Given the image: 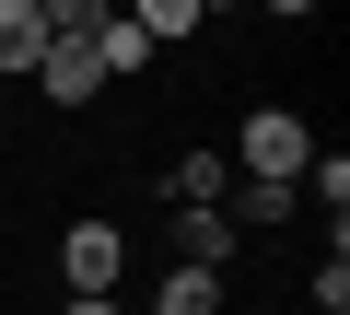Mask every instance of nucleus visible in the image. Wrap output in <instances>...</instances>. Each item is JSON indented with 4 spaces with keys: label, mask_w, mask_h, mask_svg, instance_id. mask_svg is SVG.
Returning a JSON list of instances; mask_svg holds the SVG:
<instances>
[{
    "label": "nucleus",
    "mask_w": 350,
    "mask_h": 315,
    "mask_svg": "<svg viewBox=\"0 0 350 315\" xmlns=\"http://www.w3.org/2000/svg\"><path fill=\"white\" fill-rule=\"evenodd\" d=\"M24 82H36L47 105H94V94H105V59H94V36H47V59H36Z\"/></svg>",
    "instance_id": "7ed1b4c3"
},
{
    "label": "nucleus",
    "mask_w": 350,
    "mask_h": 315,
    "mask_svg": "<svg viewBox=\"0 0 350 315\" xmlns=\"http://www.w3.org/2000/svg\"><path fill=\"white\" fill-rule=\"evenodd\" d=\"M36 59H47V12H36V0H0V70L24 82Z\"/></svg>",
    "instance_id": "1a4fd4ad"
},
{
    "label": "nucleus",
    "mask_w": 350,
    "mask_h": 315,
    "mask_svg": "<svg viewBox=\"0 0 350 315\" xmlns=\"http://www.w3.org/2000/svg\"><path fill=\"white\" fill-rule=\"evenodd\" d=\"M175 257H187V269H234V222H222V199H211V210H175Z\"/></svg>",
    "instance_id": "0eeeda50"
},
{
    "label": "nucleus",
    "mask_w": 350,
    "mask_h": 315,
    "mask_svg": "<svg viewBox=\"0 0 350 315\" xmlns=\"http://www.w3.org/2000/svg\"><path fill=\"white\" fill-rule=\"evenodd\" d=\"M234 176H257V187H292L304 164H315V128H304V105H245V128H234V152H222Z\"/></svg>",
    "instance_id": "f257e3e1"
},
{
    "label": "nucleus",
    "mask_w": 350,
    "mask_h": 315,
    "mask_svg": "<svg viewBox=\"0 0 350 315\" xmlns=\"http://www.w3.org/2000/svg\"><path fill=\"white\" fill-rule=\"evenodd\" d=\"M94 59H105V82H140V70H152L163 47H152V36L129 24V12H105V24H94Z\"/></svg>",
    "instance_id": "6e6552de"
},
{
    "label": "nucleus",
    "mask_w": 350,
    "mask_h": 315,
    "mask_svg": "<svg viewBox=\"0 0 350 315\" xmlns=\"http://www.w3.org/2000/svg\"><path fill=\"white\" fill-rule=\"evenodd\" d=\"M292 210H304V187H257V176H234V187H222V222H245V234H280Z\"/></svg>",
    "instance_id": "39448f33"
},
{
    "label": "nucleus",
    "mask_w": 350,
    "mask_h": 315,
    "mask_svg": "<svg viewBox=\"0 0 350 315\" xmlns=\"http://www.w3.org/2000/svg\"><path fill=\"white\" fill-rule=\"evenodd\" d=\"M36 12H47V36H94V24L117 12V0H36Z\"/></svg>",
    "instance_id": "f8f14e48"
},
{
    "label": "nucleus",
    "mask_w": 350,
    "mask_h": 315,
    "mask_svg": "<svg viewBox=\"0 0 350 315\" xmlns=\"http://www.w3.org/2000/svg\"><path fill=\"white\" fill-rule=\"evenodd\" d=\"M222 187H234V164H222V152L199 140V152H175V176H163V210H211Z\"/></svg>",
    "instance_id": "20e7f679"
},
{
    "label": "nucleus",
    "mask_w": 350,
    "mask_h": 315,
    "mask_svg": "<svg viewBox=\"0 0 350 315\" xmlns=\"http://www.w3.org/2000/svg\"><path fill=\"white\" fill-rule=\"evenodd\" d=\"M257 12H280V24H315V12H327V0H257Z\"/></svg>",
    "instance_id": "4468645a"
},
{
    "label": "nucleus",
    "mask_w": 350,
    "mask_h": 315,
    "mask_svg": "<svg viewBox=\"0 0 350 315\" xmlns=\"http://www.w3.org/2000/svg\"><path fill=\"white\" fill-rule=\"evenodd\" d=\"M70 315H117V292H70Z\"/></svg>",
    "instance_id": "2eb2a0df"
},
{
    "label": "nucleus",
    "mask_w": 350,
    "mask_h": 315,
    "mask_svg": "<svg viewBox=\"0 0 350 315\" xmlns=\"http://www.w3.org/2000/svg\"><path fill=\"white\" fill-rule=\"evenodd\" d=\"M304 292H315V315H350V257H338V245H327V269H315V280H304Z\"/></svg>",
    "instance_id": "ddd939ff"
},
{
    "label": "nucleus",
    "mask_w": 350,
    "mask_h": 315,
    "mask_svg": "<svg viewBox=\"0 0 350 315\" xmlns=\"http://www.w3.org/2000/svg\"><path fill=\"white\" fill-rule=\"evenodd\" d=\"M59 280H70V292H117V280H129V234H117L105 210L70 222V234H59Z\"/></svg>",
    "instance_id": "f03ea898"
},
{
    "label": "nucleus",
    "mask_w": 350,
    "mask_h": 315,
    "mask_svg": "<svg viewBox=\"0 0 350 315\" xmlns=\"http://www.w3.org/2000/svg\"><path fill=\"white\" fill-rule=\"evenodd\" d=\"M117 12H129L152 47H187V36H199V0H117Z\"/></svg>",
    "instance_id": "9d476101"
},
{
    "label": "nucleus",
    "mask_w": 350,
    "mask_h": 315,
    "mask_svg": "<svg viewBox=\"0 0 350 315\" xmlns=\"http://www.w3.org/2000/svg\"><path fill=\"white\" fill-rule=\"evenodd\" d=\"M292 187H315V199H327V222H338V210H350V152H315Z\"/></svg>",
    "instance_id": "9b49d317"
},
{
    "label": "nucleus",
    "mask_w": 350,
    "mask_h": 315,
    "mask_svg": "<svg viewBox=\"0 0 350 315\" xmlns=\"http://www.w3.org/2000/svg\"><path fill=\"white\" fill-rule=\"evenodd\" d=\"M152 315H222V269H187V257H175L152 280Z\"/></svg>",
    "instance_id": "423d86ee"
}]
</instances>
